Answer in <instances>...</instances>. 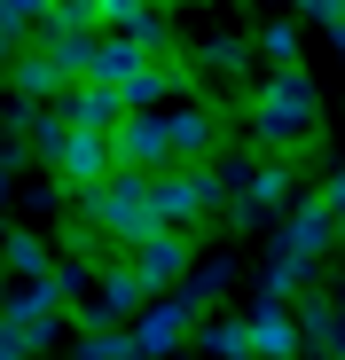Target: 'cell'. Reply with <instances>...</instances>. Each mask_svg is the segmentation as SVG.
I'll return each mask as SVG.
<instances>
[{"label":"cell","mask_w":345,"mask_h":360,"mask_svg":"<svg viewBox=\"0 0 345 360\" xmlns=\"http://www.w3.org/2000/svg\"><path fill=\"white\" fill-rule=\"evenodd\" d=\"M87 212L94 227L110 235V243H149V235L165 227L157 219V172H118V180H102V188H87Z\"/></svg>","instance_id":"1"},{"label":"cell","mask_w":345,"mask_h":360,"mask_svg":"<svg viewBox=\"0 0 345 360\" xmlns=\"http://www.w3.org/2000/svg\"><path fill=\"white\" fill-rule=\"evenodd\" d=\"M251 134H259V141H299V134H314V79H306V71H275L267 94L251 102Z\"/></svg>","instance_id":"2"},{"label":"cell","mask_w":345,"mask_h":360,"mask_svg":"<svg viewBox=\"0 0 345 360\" xmlns=\"http://www.w3.org/2000/svg\"><path fill=\"white\" fill-rule=\"evenodd\" d=\"M212 204H220V172H204V165L157 172V219H165V227H189V219H204Z\"/></svg>","instance_id":"3"},{"label":"cell","mask_w":345,"mask_h":360,"mask_svg":"<svg viewBox=\"0 0 345 360\" xmlns=\"http://www.w3.org/2000/svg\"><path fill=\"white\" fill-rule=\"evenodd\" d=\"M55 117H71V126H94V134H118L126 117H134V102H126L118 86H102V79H71L63 94H55Z\"/></svg>","instance_id":"4"},{"label":"cell","mask_w":345,"mask_h":360,"mask_svg":"<svg viewBox=\"0 0 345 360\" xmlns=\"http://www.w3.org/2000/svg\"><path fill=\"white\" fill-rule=\"evenodd\" d=\"M118 149H126L134 172H172V165H181V149H172V117H157V110H134V117H126V126H118Z\"/></svg>","instance_id":"5"},{"label":"cell","mask_w":345,"mask_h":360,"mask_svg":"<svg viewBox=\"0 0 345 360\" xmlns=\"http://www.w3.org/2000/svg\"><path fill=\"white\" fill-rule=\"evenodd\" d=\"M181 266H189V235H181V227H157L149 243H134V274H142L149 290H165Z\"/></svg>","instance_id":"6"},{"label":"cell","mask_w":345,"mask_h":360,"mask_svg":"<svg viewBox=\"0 0 345 360\" xmlns=\"http://www.w3.org/2000/svg\"><path fill=\"white\" fill-rule=\"evenodd\" d=\"M212 134L220 126H212L204 110H172V149H181V165H204L212 157Z\"/></svg>","instance_id":"7"},{"label":"cell","mask_w":345,"mask_h":360,"mask_svg":"<svg viewBox=\"0 0 345 360\" xmlns=\"http://www.w3.org/2000/svg\"><path fill=\"white\" fill-rule=\"evenodd\" d=\"M291 345H299V329L282 321L275 306H267V314H251V352H267V360H282V352H291Z\"/></svg>","instance_id":"8"},{"label":"cell","mask_w":345,"mask_h":360,"mask_svg":"<svg viewBox=\"0 0 345 360\" xmlns=\"http://www.w3.org/2000/svg\"><path fill=\"white\" fill-rule=\"evenodd\" d=\"M181 306H149V321H142V352H172V345H181Z\"/></svg>","instance_id":"9"},{"label":"cell","mask_w":345,"mask_h":360,"mask_svg":"<svg viewBox=\"0 0 345 360\" xmlns=\"http://www.w3.org/2000/svg\"><path fill=\"white\" fill-rule=\"evenodd\" d=\"M134 352H142V337H94L79 360H134Z\"/></svg>","instance_id":"10"},{"label":"cell","mask_w":345,"mask_h":360,"mask_svg":"<svg viewBox=\"0 0 345 360\" xmlns=\"http://www.w3.org/2000/svg\"><path fill=\"white\" fill-rule=\"evenodd\" d=\"M16 274H24V282H39V274H47V251L32 243V235H16Z\"/></svg>","instance_id":"11"},{"label":"cell","mask_w":345,"mask_h":360,"mask_svg":"<svg viewBox=\"0 0 345 360\" xmlns=\"http://www.w3.org/2000/svg\"><path fill=\"white\" fill-rule=\"evenodd\" d=\"M306 16H322V24H337V16H345V0H306Z\"/></svg>","instance_id":"12"},{"label":"cell","mask_w":345,"mask_h":360,"mask_svg":"<svg viewBox=\"0 0 345 360\" xmlns=\"http://www.w3.org/2000/svg\"><path fill=\"white\" fill-rule=\"evenodd\" d=\"M330 212H337V235H345V172H337V188H330Z\"/></svg>","instance_id":"13"}]
</instances>
